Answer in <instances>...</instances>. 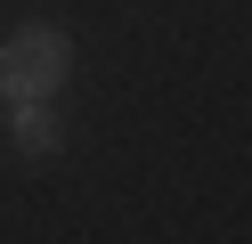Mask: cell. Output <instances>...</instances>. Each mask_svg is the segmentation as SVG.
Listing matches in <instances>:
<instances>
[{"label":"cell","instance_id":"cell-2","mask_svg":"<svg viewBox=\"0 0 252 244\" xmlns=\"http://www.w3.org/2000/svg\"><path fill=\"white\" fill-rule=\"evenodd\" d=\"M17 146H25V155H49V146H57V114L41 106V98L17 106Z\"/></svg>","mask_w":252,"mask_h":244},{"label":"cell","instance_id":"cell-1","mask_svg":"<svg viewBox=\"0 0 252 244\" xmlns=\"http://www.w3.org/2000/svg\"><path fill=\"white\" fill-rule=\"evenodd\" d=\"M65 33L57 25H25V33H8V49H0V90L8 98H49L57 81H65Z\"/></svg>","mask_w":252,"mask_h":244}]
</instances>
